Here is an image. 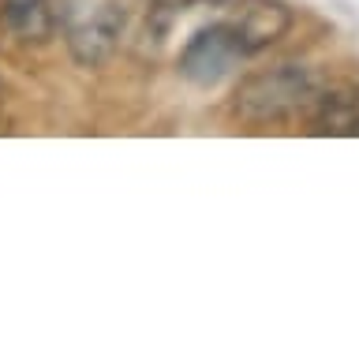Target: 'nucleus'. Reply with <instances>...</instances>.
I'll return each instance as SVG.
<instances>
[{"mask_svg":"<svg viewBox=\"0 0 359 359\" xmlns=\"http://www.w3.org/2000/svg\"><path fill=\"white\" fill-rule=\"evenodd\" d=\"M0 22L19 45H45L60 27V8L53 0H0Z\"/></svg>","mask_w":359,"mask_h":359,"instance_id":"423d86ee","label":"nucleus"},{"mask_svg":"<svg viewBox=\"0 0 359 359\" xmlns=\"http://www.w3.org/2000/svg\"><path fill=\"white\" fill-rule=\"evenodd\" d=\"M243 56L247 53H243L240 38H236L232 22H213V27H202L184 45V53H180V75L195 86H217Z\"/></svg>","mask_w":359,"mask_h":359,"instance_id":"f03ea898","label":"nucleus"},{"mask_svg":"<svg viewBox=\"0 0 359 359\" xmlns=\"http://www.w3.org/2000/svg\"><path fill=\"white\" fill-rule=\"evenodd\" d=\"M232 27H236V38H240L243 53L255 56V53L269 49V45H277L292 30V11L280 0H240Z\"/></svg>","mask_w":359,"mask_h":359,"instance_id":"39448f33","label":"nucleus"},{"mask_svg":"<svg viewBox=\"0 0 359 359\" xmlns=\"http://www.w3.org/2000/svg\"><path fill=\"white\" fill-rule=\"evenodd\" d=\"M123 34H128V11L109 0L67 30V53L79 67H101L120 53Z\"/></svg>","mask_w":359,"mask_h":359,"instance_id":"7ed1b4c3","label":"nucleus"},{"mask_svg":"<svg viewBox=\"0 0 359 359\" xmlns=\"http://www.w3.org/2000/svg\"><path fill=\"white\" fill-rule=\"evenodd\" d=\"M311 135H330V139H352L359 135V83H325L322 94L307 109Z\"/></svg>","mask_w":359,"mask_h":359,"instance_id":"20e7f679","label":"nucleus"},{"mask_svg":"<svg viewBox=\"0 0 359 359\" xmlns=\"http://www.w3.org/2000/svg\"><path fill=\"white\" fill-rule=\"evenodd\" d=\"M195 4H224V0H154V8H161V11H184Z\"/></svg>","mask_w":359,"mask_h":359,"instance_id":"0eeeda50","label":"nucleus"},{"mask_svg":"<svg viewBox=\"0 0 359 359\" xmlns=\"http://www.w3.org/2000/svg\"><path fill=\"white\" fill-rule=\"evenodd\" d=\"M322 86H325V75L318 67H311L303 60H277L236 83L232 116L240 123H251V128L307 116V109L322 94Z\"/></svg>","mask_w":359,"mask_h":359,"instance_id":"f257e3e1","label":"nucleus"},{"mask_svg":"<svg viewBox=\"0 0 359 359\" xmlns=\"http://www.w3.org/2000/svg\"><path fill=\"white\" fill-rule=\"evenodd\" d=\"M0 116H4V83H0Z\"/></svg>","mask_w":359,"mask_h":359,"instance_id":"6e6552de","label":"nucleus"}]
</instances>
